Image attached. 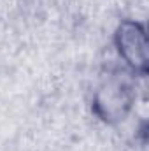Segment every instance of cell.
I'll return each mask as SVG.
<instances>
[{"label": "cell", "mask_w": 149, "mask_h": 151, "mask_svg": "<svg viewBox=\"0 0 149 151\" xmlns=\"http://www.w3.org/2000/svg\"><path fill=\"white\" fill-rule=\"evenodd\" d=\"M137 77L125 67L112 69L100 77L91 95V114L107 127L125 123L137 104Z\"/></svg>", "instance_id": "1"}, {"label": "cell", "mask_w": 149, "mask_h": 151, "mask_svg": "<svg viewBox=\"0 0 149 151\" xmlns=\"http://www.w3.org/2000/svg\"><path fill=\"white\" fill-rule=\"evenodd\" d=\"M112 44L125 69L135 77L146 79L149 74L148 28L144 21L125 18L117 23L112 34Z\"/></svg>", "instance_id": "2"}]
</instances>
